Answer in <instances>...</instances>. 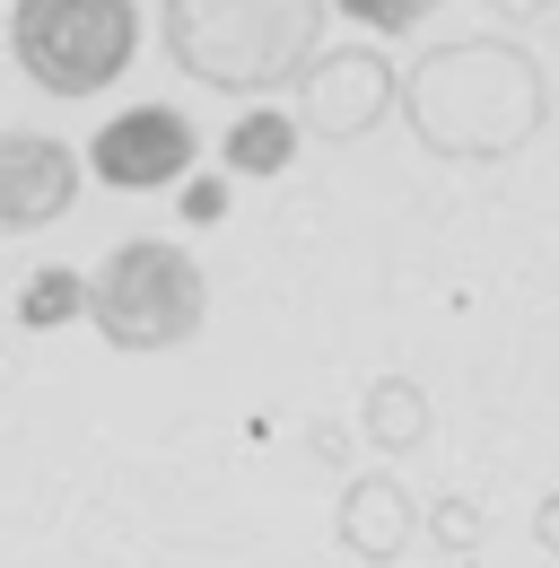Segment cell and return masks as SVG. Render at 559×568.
I'll return each instance as SVG.
<instances>
[{
    "label": "cell",
    "instance_id": "6da1fadb",
    "mask_svg": "<svg viewBox=\"0 0 559 568\" xmlns=\"http://www.w3.org/2000/svg\"><path fill=\"white\" fill-rule=\"evenodd\" d=\"M419 149L437 158H507L542 132L551 114V79L525 44L507 36H464V44H437L403 71V97Z\"/></svg>",
    "mask_w": 559,
    "mask_h": 568
},
{
    "label": "cell",
    "instance_id": "7a4b0ae2",
    "mask_svg": "<svg viewBox=\"0 0 559 568\" xmlns=\"http://www.w3.org/2000/svg\"><path fill=\"white\" fill-rule=\"evenodd\" d=\"M324 18L333 0H157L166 62L218 97L297 88L306 62L324 53Z\"/></svg>",
    "mask_w": 559,
    "mask_h": 568
},
{
    "label": "cell",
    "instance_id": "3957f363",
    "mask_svg": "<svg viewBox=\"0 0 559 568\" xmlns=\"http://www.w3.org/2000/svg\"><path fill=\"white\" fill-rule=\"evenodd\" d=\"M210 315V272L175 236H123L96 272H88V324L105 333V351L157 358L184 351Z\"/></svg>",
    "mask_w": 559,
    "mask_h": 568
},
{
    "label": "cell",
    "instance_id": "277c9868",
    "mask_svg": "<svg viewBox=\"0 0 559 568\" xmlns=\"http://www.w3.org/2000/svg\"><path fill=\"white\" fill-rule=\"evenodd\" d=\"M140 0H9V62L44 97H96L132 71Z\"/></svg>",
    "mask_w": 559,
    "mask_h": 568
},
{
    "label": "cell",
    "instance_id": "5b68a950",
    "mask_svg": "<svg viewBox=\"0 0 559 568\" xmlns=\"http://www.w3.org/2000/svg\"><path fill=\"white\" fill-rule=\"evenodd\" d=\"M394 97H403V71L376 44H324L306 62V79H297V132H315V141H367Z\"/></svg>",
    "mask_w": 559,
    "mask_h": 568
},
{
    "label": "cell",
    "instance_id": "8992f818",
    "mask_svg": "<svg viewBox=\"0 0 559 568\" xmlns=\"http://www.w3.org/2000/svg\"><path fill=\"white\" fill-rule=\"evenodd\" d=\"M193 158H202V132H193V114H175V105H123V114L88 141V166H96L114 193H166V184L193 175Z\"/></svg>",
    "mask_w": 559,
    "mask_h": 568
},
{
    "label": "cell",
    "instance_id": "52a82bcc",
    "mask_svg": "<svg viewBox=\"0 0 559 568\" xmlns=\"http://www.w3.org/2000/svg\"><path fill=\"white\" fill-rule=\"evenodd\" d=\"M79 175H88V158L70 141H53V132H0V236H35V227L70 219Z\"/></svg>",
    "mask_w": 559,
    "mask_h": 568
},
{
    "label": "cell",
    "instance_id": "ba28073f",
    "mask_svg": "<svg viewBox=\"0 0 559 568\" xmlns=\"http://www.w3.org/2000/svg\"><path fill=\"white\" fill-rule=\"evenodd\" d=\"M297 114H280V105H245L227 132H218V166L227 175H245V184H272V175H288L297 166Z\"/></svg>",
    "mask_w": 559,
    "mask_h": 568
},
{
    "label": "cell",
    "instance_id": "9c48e42d",
    "mask_svg": "<svg viewBox=\"0 0 559 568\" xmlns=\"http://www.w3.org/2000/svg\"><path fill=\"white\" fill-rule=\"evenodd\" d=\"M342 542L367 568L403 560V551H411V498L394 490V481H349V498H342Z\"/></svg>",
    "mask_w": 559,
    "mask_h": 568
},
{
    "label": "cell",
    "instance_id": "30bf717a",
    "mask_svg": "<svg viewBox=\"0 0 559 568\" xmlns=\"http://www.w3.org/2000/svg\"><path fill=\"white\" fill-rule=\"evenodd\" d=\"M79 315H88V272H70V263H44L35 281L18 288V324L27 333H62Z\"/></svg>",
    "mask_w": 559,
    "mask_h": 568
},
{
    "label": "cell",
    "instance_id": "8fae6325",
    "mask_svg": "<svg viewBox=\"0 0 559 568\" xmlns=\"http://www.w3.org/2000/svg\"><path fill=\"white\" fill-rule=\"evenodd\" d=\"M367 437H376L385 455H411L419 437H428V403H419V385L385 376V385L367 394Z\"/></svg>",
    "mask_w": 559,
    "mask_h": 568
},
{
    "label": "cell",
    "instance_id": "7c38bea8",
    "mask_svg": "<svg viewBox=\"0 0 559 568\" xmlns=\"http://www.w3.org/2000/svg\"><path fill=\"white\" fill-rule=\"evenodd\" d=\"M333 9H342L349 27H367V36H411L437 0H333Z\"/></svg>",
    "mask_w": 559,
    "mask_h": 568
},
{
    "label": "cell",
    "instance_id": "4fadbf2b",
    "mask_svg": "<svg viewBox=\"0 0 559 568\" xmlns=\"http://www.w3.org/2000/svg\"><path fill=\"white\" fill-rule=\"evenodd\" d=\"M175 211L193 219V227H218L227 219V175H184L175 184Z\"/></svg>",
    "mask_w": 559,
    "mask_h": 568
},
{
    "label": "cell",
    "instance_id": "5bb4252c",
    "mask_svg": "<svg viewBox=\"0 0 559 568\" xmlns=\"http://www.w3.org/2000/svg\"><path fill=\"white\" fill-rule=\"evenodd\" d=\"M437 534L472 551V542H481V534H489V516H481V507H455V498H446V507H437Z\"/></svg>",
    "mask_w": 559,
    "mask_h": 568
},
{
    "label": "cell",
    "instance_id": "9a60e30c",
    "mask_svg": "<svg viewBox=\"0 0 559 568\" xmlns=\"http://www.w3.org/2000/svg\"><path fill=\"white\" fill-rule=\"evenodd\" d=\"M533 542H542V551H551V560H559V490L542 498V507H533Z\"/></svg>",
    "mask_w": 559,
    "mask_h": 568
},
{
    "label": "cell",
    "instance_id": "2e32d148",
    "mask_svg": "<svg viewBox=\"0 0 559 568\" xmlns=\"http://www.w3.org/2000/svg\"><path fill=\"white\" fill-rule=\"evenodd\" d=\"M489 9H498V18H542L551 0H489Z\"/></svg>",
    "mask_w": 559,
    "mask_h": 568
},
{
    "label": "cell",
    "instance_id": "e0dca14e",
    "mask_svg": "<svg viewBox=\"0 0 559 568\" xmlns=\"http://www.w3.org/2000/svg\"><path fill=\"white\" fill-rule=\"evenodd\" d=\"M455 568H472V560H455Z\"/></svg>",
    "mask_w": 559,
    "mask_h": 568
}]
</instances>
